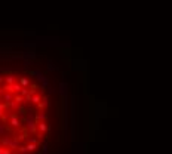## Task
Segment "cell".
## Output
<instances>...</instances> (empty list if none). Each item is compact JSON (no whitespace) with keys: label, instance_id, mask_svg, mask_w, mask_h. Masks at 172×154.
Returning <instances> with one entry per match:
<instances>
[{"label":"cell","instance_id":"obj_1","mask_svg":"<svg viewBox=\"0 0 172 154\" xmlns=\"http://www.w3.org/2000/svg\"><path fill=\"white\" fill-rule=\"evenodd\" d=\"M30 77L0 73V154H34L40 145L46 147L39 124L49 119V83L40 86Z\"/></svg>","mask_w":172,"mask_h":154}]
</instances>
